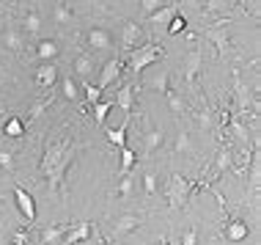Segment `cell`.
Instances as JSON below:
<instances>
[{
    "mask_svg": "<svg viewBox=\"0 0 261 245\" xmlns=\"http://www.w3.org/2000/svg\"><path fill=\"white\" fill-rule=\"evenodd\" d=\"M83 149V143H74L69 138H50L44 143V155H41V171L47 177V187L50 193H63V177L66 168L74 163L77 152Z\"/></svg>",
    "mask_w": 261,
    "mask_h": 245,
    "instance_id": "1",
    "label": "cell"
},
{
    "mask_svg": "<svg viewBox=\"0 0 261 245\" xmlns=\"http://www.w3.org/2000/svg\"><path fill=\"white\" fill-rule=\"evenodd\" d=\"M190 187H193V179L181 177V174H173V177L168 179V185H165V199H168V204H171L173 209L185 207L187 201H190Z\"/></svg>",
    "mask_w": 261,
    "mask_h": 245,
    "instance_id": "2",
    "label": "cell"
},
{
    "mask_svg": "<svg viewBox=\"0 0 261 245\" xmlns=\"http://www.w3.org/2000/svg\"><path fill=\"white\" fill-rule=\"evenodd\" d=\"M160 55H162V50L157 44H143L138 50H129V72H140V69L157 64Z\"/></svg>",
    "mask_w": 261,
    "mask_h": 245,
    "instance_id": "3",
    "label": "cell"
},
{
    "mask_svg": "<svg viewBox=\"0 0 261 245\" xmlns=\"http://www.w3.org/2000/svg\"><path fill=\"white\" fill-rule=\"evenodd\" d=\"M14 199H17V207L19 212H22V218L28 220V226H31L33 220H36V201H33V195L25 190V187L14 185Z\"/></svg>",
    "mask_w": 261,
    "mask_h": 245,
    "instance_id": "4",
    "label": "cell"
},
{
    "mask_svg": "<svg viewBox=\"0 0 261 245\" xmlns=\"http://www.w3.org/2000/svg\"><path fill=\"white\" fill-rule=\"evenodd\" d=\"M201 66H203V55H201V50L187 53V58H185V80H187V86H195V83H198Z\"/></svg>",
    "mask_w": 261,
    "mask_h": 245,
    "instance_id": "5",
    "label": "cell"
},
{
    "mask_svg": "<svg viewBox=\"0 0 261 245\" xmlns=\"http://www.w3.org/2000/svg\"><path fill=\"white\" fill-rule=\"evenodd\" d=\"M118 75H121V61H118V58H110L108 64L102 66V72H99V83H96V88H99V91L110 88L113 83H116Z\"/></svg>",
    "mask_w": 261,
    "mask_h": 245,
    "instance_id": "6",
    "label": "cell"
},
{
    "mask_svg": "<svg viewBox=\"0 0 261 245\" xmlns=\"http://www.w3.org/2000/svg\"><path fill=\"white\" fill-rule=\"evenodd\" d=\"M61 55V47H58V41H53V39H41L39 44H36V58L41 61V64H53L55 58Z\"/></svg>",
    "mask_w": 261,
    "mask_h": 245,
    "instance_id": "7",
    "label": "cell"
},
{
    "mask_svg": "<svg viewBox=\"0 0 261 245\" xmlns=\"http://www.w3.org/2000/svg\"><path fill=\"white\" fill-rule=\"evenodd\" d=\"M88 44L94 47V50H110L113 47V36L108 28H91L88 31Z\"/></svg>",
    "mask_w": 261,
    "mask_h": 245,
    "instance_id": "8",
    "label": "cell"
},
{
    "mask_svg": "<svg viewBox=\"0 0 261 245\" xmlns=\"http://www.w3.org/2000/svg\"><path fill=\"white\" fill-rule=\"evenodd\" d=\"M138 226H140V218H138V215H132V212H126V215H118V218H116V223H113V237L129 234V232H135Z\"/></svg>",
    "mask_w": 261,
    "mask_h": 245,
    "instance_id": "9",
    "label": "cell"
},
{
    "mask_svg": "<svg viewBox=\"0 0 261 245\" xmlns=\"http://www.w3.org/2000/svg\"><path fill=\"white\" fill-rule=\"evenodd\" d=\"M94 234V226H91V223H77L74 229H66V242L69 245H80V242H86L88 237Z\"/></svg>",
    "mask_w": 261,
    "mask_h": 245,
    "instance_id": "10",
    "label": "cell"
},
{
    "mask_svg": "<svg viewBox=\"0 0 261 245\" xmlns=\"http://www.w3.org/2000/svg\"><path fill=\"white\" fill-rule=\"evenodd\" d=\"M162 141H165V130H162V127H151L143 135V152H146V155H154V152L162 146Z\"/></svg>",
    "mask_w": 261,
    "mask_h": 245,
    "instance_id": "11",
    "label": "cell"
},
{
    "mask_svg": "<svg viewBox=\"0 0 261 245\" xmlns=\"http://www.w3.org/2000/svg\"><path fill=\"white\" fill-rule=\"evenodd\" d=\"M55 80H58V66H55V64H41V66L36 69V86L53 88Z\"/></svg>",
    "mask_w": 261,
    "mask_h": 245,
    "instance_id": "12",
    "label": "cell"
},
{
    "mask_svg": "<svg viewBox=\"0 0 261 245\" xmlns=\"http://www.w3.org/2000/svg\"><path fill=\"white\" fill-rule=\"evenodd\" d=\"M248 234H250V229L245 220H231L225 226V240L228 242H242V240H248Z\"/></svg>",
    "mask_w": 261,
    "mask_h": 245,
    "instance_id": "13",
    "label": "cell"
},
{
    "mask_svg": "<svg viewBox=\"0 0 261 245\" xmlns=\"http://www.w3.org/2000/svg\"><path fill=\"white\" fill-rule=\"evenodd\" d=\"M217 25H220V28H212V31H206V39L217 47V53L225 55V50H228V33H225V22H217Z\"/></svg>",
    "mask_w": 261,
    "mask_h": 245,
    "instance_id": "14",
    "label": "cell"
},
{
    "mask_svg": "<svg viewBox=\"0 0 261 245\" xmlns=\"http://www.w3.org/2000/svg\"><path fill=\"white\" fill-rule=\"evenodd\" d=\"M113 105H118V108L129 116L132 113V105H135V88H132V86H121V88H118V94H116V100H113Z\"/></svg>",
    "mask_w": 261,
    "mask_h": 245,
    "instance_id": "15",
    "label": "cell"
},
{
    "mask_svg": "<svg viewBox=\"0 0 261 245\" xmlns=\"http://www.w3.org/2000/svg\"><path fill=\"white\" fill-rule=\"evenodd\" d=\"M143 36L138 22H124V31H121V41H124V50H135L138 39Z\"/></svg>",
    "mask_w": 261,
    "mask_h": 245,
    "instance_id": "16",
    "label": "cell"
},
{
    "mask_svg": "<svg viewBox=\"0 0 261 245\" xmlns=\"http://www.w3.org/2000/svg\"><path fill=\"white\" fill-rule=\"evenodd\" d=\"M63 234H66V226L63 223H53V226H47L41 232V245H61Z\"/></svg>",
    "mask_w": 261,
    "mask_h": 245,
    "instance_id": "17",
    "label": "cell"
},
{
    "mask_svg": "<svg viewBox=\"0 0 261 245\" xmlns=\"http://www.w3.org/2000/svg\"><path fill=\"white\" fill-rule=\"evenodd\" d=\"M176 14H179V11H176V6H173V3H165L162 9L154 11L149 19H151V25H157V28H160V25H165V28H168V25H171V19L176 17Z\"/></svg>",
    "mask_w": 261,
    "mask_h": 245,
    "instance_id": "18",
    "label": "cell"
},
{
    "mask_svg": "<svg viewBox=\"0 0 261 245\" xmlns=\"http://www.w3.org/2000/svg\"><path fill=\"white\" fill-rule=\"evenodd\" d=\"M146 88L160 91V94H168V91H171V75H168L165 69H162V72H157L149 83H146Z\"/></svg>",
    "mask_w": 261,
    "mask_h": 245,
    "instance_id": "19",
    "label": "cell"
},
{
    "mask_svg": "<svg viewBox=\"0 0 261 245\" xmlns=\"http://www.w3.org/2000/svg\"><path fill=\"white\" fill-rule=\"evenodd\" d=\"M74 72L80 75L83 80H86L88 75L94 72V58H91V55H86V53H83V55H77V58H74Z\"/></svg>",
    "mask_w": 261,
    "mask_h": 245,
    "instance_id": "20",
    "label": "cell"
},
{
    "mask_svg": "<svg viewBox=\"0 0 261 245\" xmlns=\"http://www.w3.org/2000/svg\"><path fill=\"white\" fill-rule=\"evenodd\" d=\"M126 127H129V116H126V121L118 130H108V141L113 146H118V149H124V146H126Z\"/></svg>",
    "mask_w": 261,
    "mask_h": 245,
    "instance_id": "21",
    "label": "cell"
},
{
    "mask_svg": "<svg viewBox=\"0 0 261 245\" xmlns=\"http://www.w3.org/2000/svg\"><path fill=\"white\" fill-rule=\"evenodd\" d=\"M3 44H6V50L19 53V50H22V33H19V31H6L3 33Z\"/></svg>",
    "mask_w": 261,
    "mask_h": 245,
    "instance_id": "22",
    "label": "cell"
},
{
    "mask_svg": "<svg viewBox=\"0 0 261 245\" xmlns=\"http://www.w3.org/2000/svg\"><path fill=\"white\" fill-rule=\"evenodd\" d=\"M3 132H6L9 138H22V135H25V121H22V118L14 116V118H9V121H6Z\"/></svg>",
    "mask_w": 261,
    "mask_h": 245,
    "instance_id": "23",
    "label": "cell"
},
{
    "mask_svg": "<svg viewBox=\"0 0 261 245\" xmlns=\"http://www.w3.org/2000/svg\"><path fill=\"white\" fill-rule=\"evenodd\" d=\"M135 163H138L135 152H132L129 146H124V149H121V171H118V174H121V177H126V174L135 168Z\"/></svg>",
    "mask_w": 261,
    "mask_h": 245,
    "instance_id": "24",
    "label": "cell"
},
{
    "mask_svg": "<svg viewBox=\"0 0 261 245\" xmlns=\"http://www.w3.org/2000/svg\"><path fill=\"white\" fill-rule=\"evenodd\" d=\"M193 138H190V132H185L181 130L179 135H176V152H179V155H193Z\"/></svg>",
    "mask_w": 261,
    "mask_h": 245,
    "instance_id": "25",
    "label": "cell"
},
{
    "mask_svg": "<svg viewBox=\"0 0 261 245\" xmlns=\"http://www.w3.org/2000/svg\"><path fill=\"white\" fill-rule=\"evenodd\" d=\"M91 108H94V121L105 124V118H108V113L113 110V102H96V105H91Z\"/></svg>",
    "mask_w": 261,
    "mask_h": 245,
    "instance_id": "26",
    "label": "cell"
},
{
    "mask_svg": "<svg viewBox=\"0 0 261 245\" xmlns=\"http://www.w3.org/2000/svg\"><path fill=\"white\" fill-rule=\"evenodd\" d=\"M165 96H168V105H171V110H173V113H176V116H181V113H185V110H187V105H185V102H181V100H179V94H176V91H173V88H171V91H168V94H165Z\"/></svg>",
    "mask_w": 261,
    "mask_h": 245,
    "instance_id": "27",
    "label": "cell"
},
{
    "mask_svg": "<svg viewBox=\"0 0 261 245\" xmlns=\"http://www.w3.org/2000/svg\"><path fill=\"white\" fill-rule=\"evenodd\" d=\"M143 190H146V195H157V174L154 171H146L143 174Z\"/></svg>",
    "mask_w": 261,
    "mask_h": 245,
    "instance_id": "28",
    "label": "cell"
},
{
    "mask_svg": "<svg viewBox=\"0 0 261 245\" xmlns=\"http://www.w3.org/2000/svg\"><path fill=\"white\" fill-rule=\"evenodd\" d=\"M55 22H58V25H69V22H72V9L63 6V3H58V6H55Z\"/></svg>",
    "mask_w": 261,
    "mask_h": 245,
    "instance_id": "29",
    "label": "cell"
},
{
    "mask_svg": "<svg viewBox=\"0 0 261 245\" xmlns=\"http://www.w3.org/2000/svg\"><path fill=\"white\" fill-rule=\"evenodd\" d=\"M25 31H28V33H39V31H41V17H39L36 11L25 14Z\"/></svg>",
    "mask_w": 261,
    "mask_h": 245,
    "instance_id": "30",
    "label": "cell"
},
{
    "mask_svg": "<svg viewBox=\"0 0 261 245\" xmlns=\"http://www.w3.org/2000/svg\"><path fill=\"white\" fill-rule=\"evenodd\" d=\"M228 165H231V152L223 149L220 155H217V160H215V177H217V174H223Z\"/></svg>",
    "mask_w": 261,
    "mask_h": 245,
    "instance_id": "31",
    "label": "cell"
},
{
    "mask_svg": "<svg viewBox=\"0 0 261 245\" xmlns=\"http://www.w3.org/2000/svg\"><path fill=\"white\" fill-rule=\"evenodd\" d=\"M187 28V19H185V14H176V17L171 19V25H168V33L171 36H176V33H181Z\"/></svg>",
    "mask_w": 261,
    "mask_h": 245,
    "instance_id": "32",
    "label": "cell"
},
{
    "mask_svg": "<svg viewBox=\"0 0 261 245\" xmlns=\"http://www.w3.org/2000/svg\"><path fill=\"white\" fill-rule=\"evenodd\" d=\"M228 124H231V132H234L239 141H248V127H245L239 118H228Z\"/></svg>",
    "mask_w": 261,
    "mask_h": 245,
    "instance_id": "33",
    "label": "cell"
},
{
    "mask_svg": "<svg viewBox=\"0 0 261 245\" xmlns=\"http://www.w3.org/2000/svg\"><path fill=\"white\" fill-rule=\"evenodd\" d=\"M83 91H86V100H88V105H96L99 102V96H102V91L96 88V86H91V83L86 80L83 83Z\"/></svg>",
    "mask_w": 261,
    "mask_h": 245,
    "instance_id": "34",
    "label": "cell"
},
{
    "mask_svg": "<svg viewBox=\"0 0 261 245\" xmlns=\"http://www.w3.org/2000/svg\"><path fill=\"white\" fill-rule=\"evenodd\" d=\"M162 6H165V0H140V9H143L146 17H151V14L157 9H162Z\"/></svg>",
    "mask_w": 261,
    "mask_h": 245,
    "instance_id": "35",
    "label": "cell"
},
{
    "mask_svg": "<svg viewBox=\"0 0 261 245\" xmlns=\"http://www.w3.org/2000/svg\"><path fill=\"white\" fill-rule=\"evenodd\" d=\"M225 6H228V0H206V6H203V14H217V11H223Z\"/></svg>",
    "mask_w": 261,
    "mask_h": 245,
    "instance_id": "36",
    "label": "cell"
},
{
    "mask_svg": "<svg viewBox=\"0 0 261 245\" xmlns=\"http://www.w3.org/2000/svg\"><path fill=\"white\" fill-rule=\"evenodd\" d=\"M63 96H66V100H77V86H74V80L72 78H63Z\"/></svg>",
    "mask_w": 261,
    "mask_h": 245,
    "instance_id": "37",
    "label": "cell"
},
{
    "mask_svg": "<svg viewBox=\"0 0 261 245\" xmlns=\"http://www.w3.org/2000/svg\"><path fill=\"white\" fill-rule=\"evenodd\" d=\"M181 245H198V232H195V226H190L185 234H181Z\"/></svg>",
    "mask_w": 261,
    "mask_h": 245,
    "instance_id": "38",
    "label": "cell"
},
{
    "mask_svg": "<svg viewBox=\"0 0 261 245\" xmlns=\"http://www.w3.org/2000/svg\"><path fill=\"white\" fill-rule=\"evenodd\" d=\"M116 193L121 195V199H126V195L132 193V179H129V174H126V177H121V185H118Z\"/></svg>",
    "mask_w": 261,
    "mask_h": 245,
    "instance_id": "39",
    "label": "cell"
},
{
    "mask_svg": "<svg viewBox=\"0 0 261 245\" xmlns=\"http://www.w3.org/2000/svg\"><path fill=\"white\" fill-rule=\"evenodd\" d=\"M0 168L14 171V155H11V152H3V149H0Z\"/></svg>",
    "mask_w": 261,
    "mask_h": 245,
    "instance_id": "40",
    "label": "cell"
},
{
    "mask_svg": "<svg viewBox=\"0 0 261 245\" xmlns=\"http://www.w3.org/2000/svg\"><path fill=\"white\" fill-rule=\"evenodd\" d=\"M47 108H50V100H44V102H39V105H33V108H31V121H33V118H39L41 113H44V110Z\"/></svg>",
    "mask_w": 261,
    "mask_h": 245,
    "instance_id": "41",
    "label": "cell"
},
{
    "mask_svg": "<svg viewBox=\"0 0 261 245\" xmlns=\"http://www.w3.org/2000/svg\"><path fill=\"white\" fill-rule=\"evenodd\" d=\"M198 124H201V127H206V130H212V113H209V110H201V113H198Z\"/></svg>",
    "mask_w": 261,
    "mask_h": 245,
    "instance_id": "42",
    "label": "cell"
},
{
    "mask_svg": "<svg viewBox=\"0 0 261 245\" xmlns=\"http://www.w3.org/2000/svg\"><path fill=\"white\" fill-rule=\"evenodd\" d=\"M201 0H181V11H198Z\"/></svg>",
    "mask_w": 261,
    "mask_h": 245,
    "instance_id": "43",
    "label": "cell"
},
{
    "mask_svg": "<svg viewBox=\"0 0 261 245\" xmlns=\"http://www.w3.org/2000/svg\"><path fill=\"white\" fill-rule=\"evenodd\" d=\"M25 240H28L25 232H17V234H14V245H25Z\"/></svg>",
    "mask_w": 261,
    "mask_h": 245,
    "instance_id": "44",
    "label": "cell"
},
{
    "mask_svg": "<svg viewBox=\"0 0 261 245\" xmlns=\"http://www.w3.org/2000/svg\"><path fill=\"white\" fill-rule=\"evenodd\" d=\"M94 3H102V6H108V3H113V0H94Z\"/></svg>",
    "mask_w": 261,
    "mask_h": 245,
    "instance_id": "45",
    "label": "cell"
},
{
    "mask_svg": "<svg viewBox=\"0 0 261 245\" xmlns=\"http://www.w3.org/2000/svg\"><path fill=\"white\" fill-rule=\"evenodd\" d=\"M160 245H171V242H168V240H160Z\"/></svg>",
    "mask_w": 261,
    "mask_h": 245,
    "instance_id": "46",
    "label": "cell"
},
{
    "mask_svg": "<svg viewBox=\"0 0 261 245\" xmlns=\"http://www.w3.org/2000/svg\"><path fill=\"white\" fill-rule=\"evenodd\" d=\"M6 3H9V6H14V3H17V0H6Z\"/></svg>",
    "mask_w": 261,
    "mask_h": 245,
    "instance_id": "47",
    "label": "cell"
},
{
    "mask_svg": "<svg viewBox=\"0 0 261 245\" xmlns=\"http://www.w3.org/2000/svg\"><path fill=\"white\" fill-rule=\"evenodd\" d=\"M0 78H3V72H0Z\"/></svg>",
    "mask_w": 261,
    "mask_h": 245,
    "instance_id": "48",
    "label": "cell"
}]
</instances>
